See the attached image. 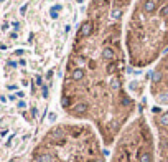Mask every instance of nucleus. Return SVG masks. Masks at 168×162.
<instances>
[{"mask_svg":"<svg viewBox=\"0 0 168 162\" xmlns=\"http://www.w3.org/2000/svg\"><path fill=\"white\" fill-rule=\"evenodd\" d=\"M130 63L137 68L152 65L168 48V0H158L157 8L147 12L140 0L134 7L125 33Z\"/></svg>","mask_w":168,"mask_h":162,"instance_id":"f257e3e1","label":"nucleus"},{"mask_svg":"<svg viewBox=\"0 0 168 162\" xmlns=\"http://www.w3.org/2000/svg\"><path fill=\"white\" fill-rule=\"evenodd\" d=\"M54 119H56V114H54V113H51V114H50V121H54Z\"/></svg>","mask_w":168,"mask_h":162,"instance_id":"f03ea898","label":"nucleus"}]
</instances>
